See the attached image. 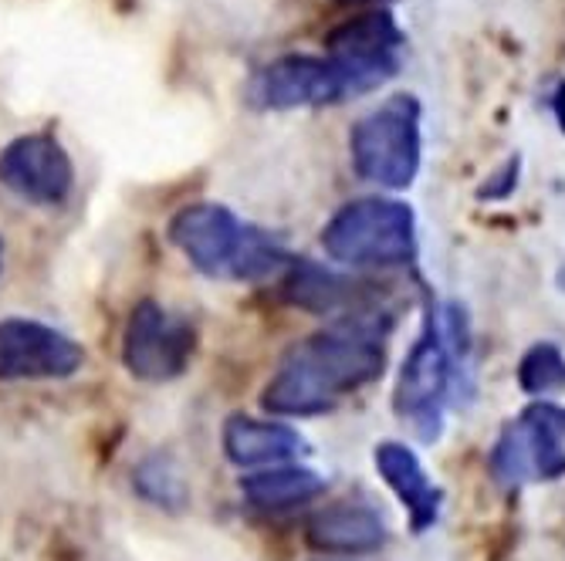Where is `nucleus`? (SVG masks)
<instances>
[{
  "instance_id": "1",
  "label": "nucleus",
  "mask_w": 565,
  "mask_h": 561,
  "mask_svg": "<svg viewBox=\"0 0 565 561\" xmlns=\"http://www.w3.org/2000/svg\"><path fill=\"white\" fill-rule=\"evenodd\" d=\"M386 345L380 325L342 322L285 352L265 386V410L275 417H319L383 373Z\"/></svg>"
},
{
  "instance_id": "2",
  "label": "nucleus",
  "mask_w": 565,
  "mask_h": 561,
  "mask_svg": "<svg viewBox=\"0 0 565 561\" xmlns=\"http://www.w3.org/2000/svg\"><path fill=\"white\" fill-rule=\"evenodd\" d=\"M468 373V322L457 304H437L427 315L424 335L409 348L396 379L393 410L414 427L424 443L444 430V413Z\"/></svg>"
},
{
  "instance_id": "3",
  "label": "nucleus",
  "mask_w": 565,
  "mask_h": 561,
  "mask_svg": "<svg viewBox=\"0 0 565 561\" xmlns=\"http://www.w3.org/2000/svg\"><path fill=\"white\" fill-rule=\"evenodd\" d=\"M170 240L196 271L221 281H262L288 265V250L275 234L241 220L221 203L183 207L170 220Z\"/></svg>"
},
{
  "instance_id": "4",
  "label": "nucleus",
  "mask_w": 565,
  "mask_h": 561,
  "mask_svg": "<svg viewBox=\"0 0 565 561\" xmlns=\"http://www.w3.org/2000/svg\"><path fill=\"white\" fill-rule=\"evenodd\" d=\"M322 247L352 268H396L417 258V217L399 199H352L326 224Z\"/></svg>"
},
{
  "instance_id": "5",
  "label": "nucleus",
  "mask_w": 565,
  "mask_h": 561,
  "mask_svg": "<svg viewBox=\"0 0 565 561\" xmlns=\"http://www.w3.org/2000/svg\"><path fill=\"white\" fill-rule=\"evenodd\" d=\"M420 98L393 95L380 109L363 116L352 126L349 152L352 166L366 183L386 190H406L420 173Z\"/></svg>"
},
{
  "instance_id": "6",
  "label": "nucleus",
  "mask_w": 565,
  "mask_h": 561,
  "mask_svg": "<svg viewBox=\"0 0 565 561\" xmlns=\"http://www.w3.org/2000/svg\"><path fill=\"white\" fill-rule=\"evenodd\" d=\"M491 474L501 487H525L565 477V410L539 402L511 420L491 453Z\"/></svg>"
},
{
  "instance_id": "7",
  "label": "nucleus",
  "mask_w": 565,
  "mask_h": 561,
  "mask_svg": "<svg viewBox=\"0 0 565 561\" xmlns=\"http://www.w3.org/2000/svg\"><path fill=\"white\" fill-rule=\"evenodd\" d=\"M355 95H363L355 78L329 55H285L262 72H254V78L247 82V101L265 112L339 106V101Z\"/></svg>"
},
{
  "instance_id": "8",
  "label": "nucleus",
  "mask_w": 565,
  "mask_h": 561,
  "mask_svg": "<svg viewBox=\"0 0 565 561\" xmlns=\"http://www.w3.org/2000/svg\"><path fill=\"white\" fill-rule=\"evenodd\" d=\"M196 352V328L190 319L173 315L160 301H139L126 335H122V363L136 379L170 382L190 369Z\"/></svg>"
},
{
  "instance_id": "9",
  "label": "nucleus",
  "mask_w": 565,
  "mask_h": 561,
  "mask_svg": "<svg viewBox=\"0 0 565 561\" xmlns=\"http://www.w3.org/2000/svg\"><path fill=\"white\" fill-rule=\"evenodd\" d=\"M0 186L38 207H62L75 190V163L55 132H28L0 149Z\"/></svg>"
},
{
  "instance_id": "10",
  "label": "nucleus",
  "mask_w": 565,
  "mask_h": 561,
  "mask_svg": "<svg viewBox=\"0 0 565 561\" xmlns=\"http://www.w3.org/2000/svg\"><path fill=\"white\" fill-rule=\"evenodd\" d=\"M406 34L393 21L390 11H370L342 21L326 37V55L339 62L359 85V91H376L390 78L399 75V51Z\"/></svg>"
},
{
  "instance_id": "11",
  "label": "nucleus",
  "mask_w": 565,
  "mask_h": 561,
  "mask_svg": "<svg viewBox=\"0 0 565 561\" xmlns=\"http://www.w3.org/2000/svg\"><path fill=\"white\" fill-rule=\"evenodd\" d=\"M85 352L65 332L34 319L0 322V382L68 379L82 369Z\"/></svg>"
},
{
  "instance_id": "12",
  "label": "nucleus",
  "mask_w": 565,
  "mask_h": 561,
  "mask_svg": "<svg viewBox=\"0 0 565 561\" xmlns=\"http://www.w3.org/2000/svg\"><path fill=\"white\" fill-rule=\"evenodd\" d=\"M376 471L380 477L390 484V490L399 497V504L406 507V518H409V528H414V535H424L437 525L440 518V504H444V494L440 487L430 484L424 464L417 461V453L403 446V443H380L376 453Z\"/></svg>"
},
{
  "instance_id": "13",
  "label": "nucleus",
  "mask_w": 565,
  "mask_h": 561,
  "mask_svg": "<svg viewBox=\"0 0 565 561\" xmlns=\"http://www.w3.org/2000/svg\"><path fill=\"white\" fill-rule=\"evenodd\" d=\"M390 538L380 511L366 504H335L308 521V544L329 554H366Z\"/></svg>"
},
{
  "instance_id": "14",
  "label": "nucleus",
  "mask_w": 565,
  "mask_h": 561,
  "mask_svg": "<svg viewBox=\"0 0 565 561\" xmlns=\"http://www.w3.org/2000/svg\"><path fill=\"white\" fill-rule=\"evenodd\" d=\"M224 453L237 467H281L305 453V440L285 423L231 417L224 423Z\"/></svg>"
},
{
  "instance_id": "15",
  "label": "nucleus",
  "mask_w": 565,
  "mask_h": 561,
  "mask_svg": "<svg viewBox=\"0 0 565 561\" xmlns=\"http://www.w3.org/2000/svg\"><path fill=\"white\" fill-rule=\"evenodd\" d=\"M241 490L250 504L258 507H295V504H305L312 500L326 490V477H319L316 471L308 467H265L258 474H250L241 481Z\"/></svg>"
},
{
  "instance_id": "16",
  "label": "nucleus",
  "mask_w": 565,
  "mask_h": 561,
  "mask_svg": "<svg viewBox=\"0 0 565 561\" xmlns=\"http://www.w3.org/2000/svg\"><path fill=\"white\" fill-rule=\"evenodd\" d=\"M132 487L142 500H149L152 507H163V511H183L190 500L183 471L163 453L146 456V461L132 471Z\"/></svg>"
},
{
  "instance_id": "17",
  "label": "nucleus",
  "mask_w": 565,
  "mask_h": 561,
  "mask_svg": "<svg viewBox=\"0 0 565 561\" xmlns=\"http://www.w3.org/2000/svg\"><path fill=\"white\" fill-rule=\"evenodd\" d=\"M285 288H288V298L295 304H301V309H308V312H335L339 304L352 301L355 284L335 278L332 271H326L319 265L301 261V265L291 268V278H288Z\"/></svg>"
},
{
  "instance_id": "18",
  "label": "nucleus",
  "mask_w": 565,
  "mask_h": 561,
  "mask_svg": "<svg viewBox=\"0 0 565 561\" xmlns=\"http://www.w3.org/2000/svg\"><path fill=\"white\" fill-rule=\"evenodd\" d=\"M519 386L529 396L548 399L565 392V355L552 342L532 345L519 363Z\"/></svg>"
},
{
  "instance_id": "19",
  "label": "nucleus",
  "mask_w": 565,
  "mask_h": 561,
  "mask_svg": "<svg viewBox=\"0 0 565 561\" xmlns=\"http://www.w3.org/2000/svg\"><path fill=\"white\" fill-rule=\"evenodd\" d=\"M515 176H519V160H508L501 166V173L494 180H501V186H481L478 196H488V199H498V196H508L511 190H515Z\"/></svg>"
},
{
  "instance_id": "20",
  "label": "nucleus",
  "mask_w": 565,
  "mask_h": 561,
  "mask_svg": "<svg viewBox=\"0 0 565 561\" xmlns=\"http://www.w3.org/2000/svg\"><path fill=\"white\" fill-rule=\"evenodd\" d=\"M555 106H558V112H562V129H565V82L558 85V95H555Z\"/></svg>"
},
{
  "instance_id": "21",
  "label": "nucleus",
  "mask_w": 565,
  "mask_h": 561,
  "mask_svg": "<svg viewBox=\"0 0 565 561\" xmlns=\"http://www.w3.org/2000/svg\"><path fill=\"white\" fill-rule=\"evenodd\" d=\"M0 261H4V240H0Z\"/></svg>"
},
{
  "instance_id": "22",
  "label": "nucleus",
  "mask_w": 565,
  "mask_h": 561,
  "mask_svg": "<svg viewBox=\"0 0 565 561\" xmlns=\"http://www.w3.org/2000/svg\"><path fill=\"white\" fill-rule=\"evenodd\" d=\"M355 4H359V0H355Z\"/></svg>"
}]
</instances>
